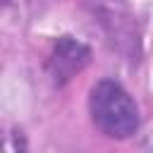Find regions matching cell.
Segmentation results:
<instances>
[{"label": "cell", "instance_id": "cell-1", "mask_svg": "<svg viewBox=\"0 0 153 153\" xmlns=\"http://www.w3.org/2000/svg\"><path fill=\"white\" fill-rule=\"evenodd\" d=\"M96 127L115 139H129L139 129V108L117 81H98L88 98Z\"/></svg>", "mask_w": 153, "mask_h": 153}, {"label": "cell", "instance_id": "cell-2", "mask_svg": "<svg viewBox=\"0 0 153 153\" xmlns=\"http://www.w3.org/2000/svg\"><path fill=\"white\" fill-rule=\"evenodd\" d=\"M88 48L69 36H62L57 38L55 48H53V55H50V74L57 84H65L69 81L76 72H81L86 65H88Z\"/></svg>", "mask_w": 153, "mask_h": 153}]
</instances>
